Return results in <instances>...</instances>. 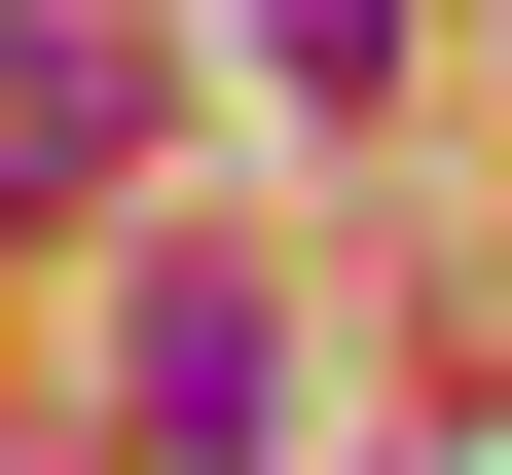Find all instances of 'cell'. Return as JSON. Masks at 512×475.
Wrapping results in <instances>:
<instances>
[{
    "label": "cell",
    "instance_id": "1",
    "mask_svg": "<svg viewBox=\"0 0 512 475\" xmlns=\"http://www.w3.org/2000/svg\"><path fill=\"white\" fill-rule=\"evenodd\" d=\"M110 439H147V475H256V439H293V329H256V256H147V329H110Z\"/></svg>",
    "mask_w": 512,
    "mask_h": 475
},
{
    "label": "cell",
    "instance_id": "2",
    "mask_svg": "<svg viewBox=\"0 0 512 475\" xmlns=\"http://www.w3.org/2000/svg\"><path fill=\"white\" fill-rule=\"evenodd\" d=\"M74 183H110V37H74V0H0V220H74Z\"/></svg>",
    "mask_w": 512,
    "mask_h": 475
}]
</instances>
